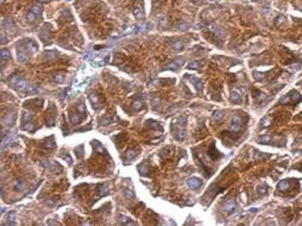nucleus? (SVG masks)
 Returning a JSON list of instances; mask_svg holds the SVG:
<instances>
[{"label":"nucleus","mask_w":302,"mask_h":226,"mask_svg":"<svg viewBox=\"0 0 302 226\" xmlns=\"http://www.w3.org/2000/svg\"><path fill=\"white\" fill-rule=\"evenodd\" d=\"M147 125L149 127H151V129H162V126L160 125L157 121H155V120H147Z\"/></svg>","instance_id":"nucleus-28"},{"label":"nucleus","mask_w":302,"mask_h":226,"mask_svg":"<svg viewBox=\"0 0 302 226\" xmlns=\"http://www.w3.org/2000/svg\"><path fill=\"white\" fill-rule=\"evenodd\" d=\"M231 100L232 103H239L240 101V93L238 90H232L231 92Z\"/></svg>","instance_id":"nucleus-23"},{"label":"nucleus","mask_w":302,"mask_h":226,"mask_svg":"<svg viewBox=\"0 0 302 226\" xmlns=\"http://www.w3.org/2000/svg\"><path fill=\"white\" fill-rule=\"evenodd\" d=\"M0 57H1V61H3V62L6 61V60H8V59H10V51H8L7 49H1V51H0Z\"/></svg>","instance_id":"nucleus-29"},{"label":"nucleus","mask_w":302,"mask_h":226,"mask_svg":"<svg viewBox=\"0 0 302 226\" xmlns=\"http://www.w3.org/2000/svg\"><path fill=\"white\" fill-rule=\"evenodd\" d=\"M76 110L79 111V113H80V114H81L82 117H86V106H85L83 103H80L79 105H77Z\"/></svg>","instance_id":"nucleus-30"},{"label":"nucleus","mask_w":302,"mask_h":226,"mask_svg":"<svg viewBox=\"0 0 302 226\" xmlns=\"http://www.w3.org/2000/svg\"><path fill=\"white\" fill-rule=\"evenodd\" d=\"M16 121V114L14 113H11V114H6L3 119V124L4 125H13Z\"/></svg>","instance_id":"nucleus-16"},{"label":"nucleus","mask_w":302,"mask_h":226,"mask_svg":"<svg viewBox=\"0 0 302 226\" xmlns=\"http://www.w3.org/2000/svg\"><path fill=\"white\" fill-rule=\"evenodd\" d=\"M270 141H271V137H270V136H262V137L258 138V142L262 143V144H268Z\"/></svg>","instance_id":"nucleus-33"},{"label":"nucleus","mask_w":302,"mask_h":226,"mask_svg":"<svg viewBox=\"0 0 302 226\" xmlns=\"http://www.w3.org/2000/svg\"><path fill=\"white\" fill-rule=\"evenodd\" d=\"M99 195L100 196H106V195H108V190H107V188L105 187V186H99Z\"/></svg>","instance_id":"nucleus-32"},{"label":"nucleus","mask_w":302,"mask_h":226,"mask_svg":"<svg viewBox=\"0 0 302 226\" xmlns=\"http://www.w3.org/2000/svg\"><path fill=\"white\" fill-rule=\"evenodd\" d=\"M241 127H243V121H241L240 117L234 116L233 119H232V123H231L230 130H231L232 132H234V133H237V132H239V131L241 130Z\"/></svg>","instance_id":"nucleus-7"},{"label":"nucleus","mask_w":302,"mask_h":226,"mask_svg":"<svg viewBox=\"0 0 302 226\" xmlns=\"http://www.w3.org/2000/svg\"><path fill=\"white\" fill-rule=\"evenodd\" d=\"M151 25L149 23H142V24H138V25H135L132 29V33H138V32H142V31H148L150 30Z\"/></svg>","instance_id":"nucleus-12"},{"label":"nucleus","mask_w":302,"mask_h":226,"mask_svg":"<svg viewBox=\"0 0 302 226\" xmlns=\"http://www.w3.org/2000/svg\"><path fill=\"white\" fill-rule=\"evenodd\" d=\"M39 1H42V3H45V1H49V0H39Z\"/></svg>","instance_id":"nucleus-42"},{"label":"nucleus","mask_w":302,"mask_h":226,"mask_svg":"<svg viewBox=\"0 0 302 226\" xmlns=\"http://www.w3.org/2000/svg\"><path fill=\"white\" fill-rule=\"evenodd\" d=\"M44 146H45V149H48V150H54L56 148V142L54 139V136H51V137H49L44 141Z\"/></svg>","instance_id":"nucleus-17"},{"label":"nucleus","mask_w":302,"mask_h":226,"mask_svg":"<svg viewBox=\"0 0 302 226\" xmlns=\"http://www.w3.org/2000/svg\"><path fill=\"white\" fill-rule=\"evenodd\" d=\"M89 100H91V103L93 105V108L95 111H99L100 108L103 107L101 103H100V100H99V96L96 94H91V95H89Z\"/></svg>","instance_id":"nucleus-13"},{"label":"nucleus","mask_w":302,"mask_h":226,"mask_svg":"<svg viewBox=\"0 0 302 226\" xmlns=\"http://www.w3.org/2000/svg\"><path fill=\"white\" fill-rule=\"evenodd\" d=\"M85 149V146H83V144H81V145H79L77 148L75 149V152H76V156H77V158H82V156H83V152H82V150Z\"/></svg>","instance_id":"nucleus-31"},{"label":"nucleus","mask_w":302,"mask_h":226,"mask_svg":"<svg viewBox=\"0 0 302 226\" xmlns=\"http://www.w3.org/2000/svg\"><path fill=\"white\" fill-rule=\"evenodd\" d=\"M92 145H93V148H94V150L96 152H100V154H105L106 152V150L104 149V146L101 145V143H100L99 141H93Z\"/></svg>","instance_id":"nucleus-19"},{"label":"nucleus","mask_w":302,"mask_h":226,"mask_svg":"<svg viewBox=\"0 0 302 226\" xmlns=\"http://www.w3.org/2000/svg\"><path fill=\"white\" fill-rule=\"evenodd\" d=\"M176 28H177L178 30H182V31H186V30L188 29V25L186 24V23H183V21H180V23H177V25H176Z\"/></svg>","instance_id":"nucleus-35"},{"label":"nucleus","mask_w":302,"mask_h":226,"mask_svg":"<svg viewBox=\"0 0 302 226\" xmlns=\"http://www.w3.org/2000/svg\"><path fill=\"white\" fill-rule=\"evenodd\" d=\"M264 189H266V187H264V186H263V187H259V188H258V192H259V193H264V192H266V190H264Z\"/></svg>","instance_id":"nucleus-41"},{"label":"nucleus","mask_w":302,"mask_h":226,"mask_svg":"<svg viewBox=\"0 0 302 226\" xmlns=\"http://www.w3.org/2000/svg\"><path fill=\"white\" fill-rule=\"evenodd\" d=\"M39 37L44 42V43H50V37H51V26L49 24H45L42 30H41V33H39Z\"/></svg>","instance_id":"nucleus-6"},{"label":"nucleus","mask_w":302,"mask_h":226,"mask_svg":"<svg viewBox=\"0 0 302 226\" xmlns=\"http://www.w3.org/2000/svg\"><path fill=\"white\" fill-rule=\"evenodd\" d=\"M142 106H143V101H142L140 99H136V100L132 103V108H133V111H139V110L142 108Z\"/></svg>","instance_id":"nucleus-26"},{"label":"nucleus","mask_w":302,"mask_h":226,"mask_svg":"<svg viewBox=\"0 0 302 226\" xmlns=\"http://www.w3.org/2000/svg\"><path fill=\"white\" fill-rule=\"evenodd\" d=\"M38 50V44L33 39H23L17 44V60L20 63H24L30 55L35 54Z\"/></svg>","instance_id":"nucleus-1"},{"label":"nucleus","mask_w":302,"mask_h":226,"mask_svg":"<svg viewBox=\"0 0 302 226\" xmlns=\"http://www.w3.org/2000/svg\"><path fill=\"white\" fill-rule=\"evenodd\" d=\"M138 168H139V170H140V172H139L140 174H143V175H145V174H147L148 169H147V167H145V164H143V165H139Z\"/></svg>","instance_id":"nucleus-39"},{"label":"nucleus","mask_w":302,"mask_h":226,"mask_svg":"<svg viewBox=\"0 0 302 226\" xmlns=\"http://www.w3.org/2000/svg\"><path fill=\"white\" fill-rule=\"evenodd\" d=\"M187 185L189 188H193V189H197L202 186V180L199 178V177H191L187 180Z\"/></svg>","instance_id":"nucleus-10"},{"label":"nucleus","mask_w":302,"mask_h":226,"mask_svg":"<svg viewBox=\"0 0 302 226\" xmlns=\"http://www.w3.org/2000/svg\"><path fill=\"white\" fill-rule=\"evenodd\" d=\"M3 29H4V32H7L8 35H14L17 32V26L12 21V19H5L3 21Z\"/></svg>","instance_id":"nucleus-5"},{"label":"nucleus","mask_w":302,"mask_h":226,"mask_svg":"<svg viewBox=\"0 0 302 226\" xmlns=\"http://www.w3.org/2000/svg\"><path fill=\"white\" fill-rule=\"evenodd\" d=\"M8 82H10L11 86L17 90V92H20V93H23V92L28 93V90L30 88V86L28 85V81L24 80V79H20L18 75H12L10 77Z\"/></svg>","instance_id":"nucleus-2"},{"label":"nucleus","mask_w":302,"mask_h":226,"mask_svg":"<svg viewBox=\"0 0 302 226\" xmlns=\"http://www.w3.org/2000/svg\"><path fill=\"white\" fill-rule=\"evenodd\" d=\"M133 16H135L137 19H142L144 18V7H143V3L139 1L135 8H133Z\"/></svg>","instance_id":"nucleus-11"},{"label":"nucleus","mask_w":302,"mask_h":226,"mask_svg":"<svg viewBox=\"0 0 302 226\" xmlns=\"http://www.w3.org/2000/svg\"><path fill=\"white\" fill-rule=\"evenodd\" d=\"M224 209H225L227 213H232L234 209H236V201L230 199L225 202V205H224Z\"/></svg>","instance_id":"nucleus-15"},{"label":"nucleus","mask_w":302,"mask_h":226,"mask_svg":"<svg viewBox=\"0 0 302 226\" xmlns=\"http://www.w3.org/2000/svg\"><path fill=\"white\" fill-rule=\"evenodd\" d=\"M199 65H200V63L196 62V61H193V62H189V63H188V68H189V69H197Z\"/></svg>","instance_id":"nucleus-36"},{"label":"nucleus","mask_w":302,"mask_h":226,"mask_svg":"<svg viewBox=\"0 0 302 226\" xmlns=\"http://www.w3.org/2000/svg\"><path fill=\"white\" fill-rule=\"evenodd\" d=\"M222 117H224L222 111H215V112H214V114H213V118H214L215 120H220Z\"/></svg>","instance_id":"nucleus-37"},{"label":"nucleus","mask_w":302,"mask_h":226,"mask_svg":"<svg viewBox=\"0 0 302 226\" xmlns=\"http://www.w3.org/2000/svg\"><path fill=\"white\" fill-rule=\"evenodd\" d=\"M118 221H119L120 224H122V225H135V224H136L135 221H132L130 218H127V217H125V216H119V217H118Z\"/></svg>","instance_id":"nucleus-20"},{"label":"nucleus","mask_w":302,"mask_h":226,"mask_svg":"<svg viewBox=\"0 0 302 226\" xmlns=\"http://www.w3.org/2000/svg\"><path fill=\"white\" fill-rule=\"evenodd\" d=\"M183 63H184V57H177L175 61L170 62L169 64H166V65L164 67V70H168V69H170V70H177Z\"/></svg>","instance_id":"nucleus-9"},{"label":"nucleus","mask_w":302,"mask_h":226,"mask_svg":"<svg viewBox=\"0 0 302 226\" xmlns=\"http://www.w3.org/2000/svg\"><path fill=\"white\" fill-rule=\"evenodd\" d=\"M7 225H16V212H10L7 216Z\"/></svg>","instance_id":"nucleus-24"},{"label":"nucleus","mask_w":302,"mask_h":226,"mask_svg":"<svg viewBox=\"0 0 302 226\" xmlns=\"http://www.w3.org/2000/svg\"><path fill=\"white\" fill-rule=\"evenodd\" d=\"M137 155H138V152H137L136 150H132V149L127 150V151L125 152V161H126V163L131 162L132 160H135V158L137 157Z\"/></svg>","instance_id":"nucleus-18"},{"label":"nucleus","mask_w":302,"mask_h":226,"mask_svg":"<svg viewBox=\"0 0 302 226\" xmlns=\"http://www.w3.org/2000/svg\"><path fill=\"white\" fill-rule=\"evenodd\" d=\"M302 101V96L296 92V90H292L290 93H288L287 95H284L283 98L279 99V104H288V103H292V104H299Z\"/></svg>","instance_id":"nucleus-3"},{"label":"nucleus","mask_w":302,"mask_h":226,"mask_svg":"<svg viewBox=\"0 0 302 226\" xmlns=\"http://www.w3.org/2000/svg\"><path fill=\"white\" fill-rule=\"evenodd\" d=\"M171 48L175 50V51H178V50H182L183 49V43L180 42L178 39H175L171 42Z\"/></svg>","instance_id":"nucleus-21"},{"label":"nucleus","mask_w":302,"mask_h":226,"mask_svg":"<svg viewBox=\"0 0 302 226\" xmlns=\"http://www.w3.org/2000/svg\"><path fill=\"white\" fill-rule=\"evenodd\" d=\"M52 79H54V81H55L56 83H63V82H64V75L61 74V73L55 74Z\"/></svg>","instance_id":"nucleus-27"},{"label":"nucleus","mask_w":302,"mask_h":226,"mask_svg":"<svg viewBox=\"0 0 302 226\" xmlns=\"http://www.w3.org/2000/svg\"><path fill=\"white\" fill-rule=\"evenodd\" d=\"M26 19H28V21H35L37 19V16H35L32 12H29L26 16Z\"/></svg>","instance_id":"nucleus-38"},{"label":"nucleus","mask_w":302,"mask_h":226,"mask_svg":"<svg viewBox=\"0 0 302 226\" xmlns=\"http://www.w3.org/2000/svg\"><path fill=\"white\" fill-rule=\"evenodd\" d=\"M25 186H26L25 181H23V180H19L18 182H17V185H16V189H17V190H23V189L25 188Z\"/></svg>","instance_id":"nucleus-34"},{"label":"nucleus","mask_w":302,"mask_h":226,"mask_svg":"<svg viewBox=\"0 0 302 226\" xmlns=\"http://www.w3.org/2000/svg\"><path fill=\"white\" fill-rule=\"evenodd\" d=\"M277 188H278L279 190H282V192H284V190H288V188H289V182H288L287 180L279 181V183H278Z\"/></svg>","instance_id":"nucleus-25"},{"label":"nucleus","mask_w":302,"mask_h":226,"mask_svg":"<svg viewBox=\"0 0 302 226\" xmlns=\"http://www.w3.org/2000/svg\"><path fill=\"white\" fill-rule=\"evenodd\" d=\"M21 129L25 130V131H29V132L35 131V127H33V124H32V117L29 112L23 113V118H21Z\"/></svg>","instance_id":"nucleus-4"},{"label":"nucleus","mask_w":302,"mask_h":226,"mask_svg":"<svg viewBox=\"0 0 302 226\" xmlns=\"http://www.w3.org/2000/svg\"><path fill=\"white\" fill-rule=\"evenodd\" d=\"M262 75H263V74L255 73V79H257V80H262Z\"/></svg>","instance_id":"nucleus-40"},{"label":"nucleus","mask_w":302,"mask_h":226,"mask_svg":"<svg viewBox=\"0 0 302 226\" xmlns=\"http://www.w3.org/2000/svg\"><path fill=\"white\" fill-rule=\"evenodd\" d=\"M188 79H189V81H191L194 86H195V88H196V90L200 93V94H202V89H204V83H202V81L200 80L199 77H196L195 75H186Z\"/></svg>","instance_id":"nucleus-8"},{"label":"nucleus","mask_w":302,"mask_h":226,"mask_svg":"<svg viewBox=\"0 0 302 226\" xmlns=\"http://www.w3.org/2000/svg\"><path fill=\"white\" fill-rule=\"evenodd\" d=\"M30 12H32L35 16H37V17H41V14H42V12H43V8H42V6H39V5H35V6H32V8L30 10Z\"/></svg>","instance_id":"nucleus-22"},{"label":"nucleus","mask_w":302,"mask_h":226,"mask_svg":"<svg viewBox=\"0 0 302 226\" xmlns=\"http://www.w3.org/2000/svg\"><path fill=\"white\" fill-rule=\"evenodd\" d=\"M83 119L82 116H79V113H75V112H70L69 113V120L73 125H77L81 120Z\"/></svg>","instance_id":"nucleus-14"}]
</instances>
